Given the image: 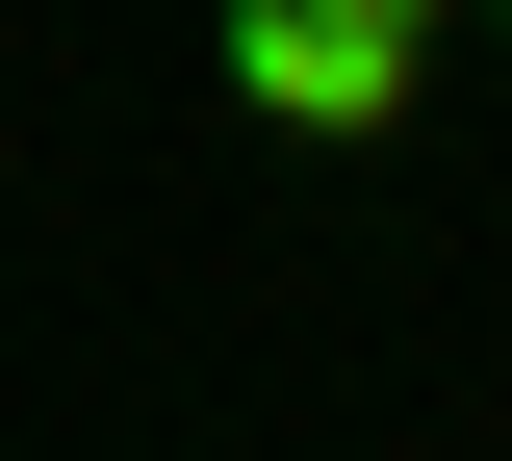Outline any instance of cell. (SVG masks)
<instances>
[{
	"instance_id": "2",
	"label": "cell",
	"mask_w": 512,
	"mask_h": 461,
	"mask_svg": "<svg viewBox=\"0 0 512 461\" xmlns=\"http://www.w3.org/2000/svg\"><path fill=\"white\" fill-rule=\"evenodd\" d=\"M308 26H333V52H384V77H436V26H461V0H308Z\"/></svg>"
},
{
	"instance_id": "1",
	"label": "cell",
	"mask_w": 512,
	"mask_h": 461,
	"mask_svg": "<svg viewBox=\"0 0 512 461\" xmlns=\"http://www.w3.org/2000/svg\"><path fill=\"white\" fill-rule=\"evenodd\" d=\"M205 77H231V103H256V129H384V103H410V77H384V52H333V26H308V0H205Z\"/></svg>"
},
{
	"instance_id": "3",
	"label": "cell",
	"mask_w": 512,
	"mask_h": 461,
	"mask_svg": "<svg viewBox=\"0 0 512 461\" xmlns=\"http://www.w3.org/2000/svg\"><path fill=\"white\" fill-rule=\"evenodd\" d=\"M461 26H487V52H512V0H461Z\"/></svg>"
}]
</instances>
